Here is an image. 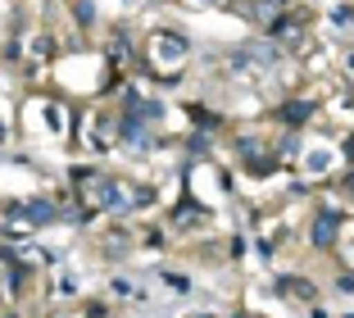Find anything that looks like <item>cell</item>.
I'll list each match as a JSON object with an SVG mask.
<instances>
[{
  "mask_svg": "<svg viewBox=\"0 0 354 318\" xmlns=\"http://www.w3.org/2000/svg\"><path fill=\"white\" fill-rule=\"evenodd\" d=\"M23 127H28L32 141H68L77 132L68 100L64 96H46V91H32L23 100Z\"/></svg>",
  "mask_w": 354,
  "mask_h": 318,
  "instance_id": "obj_1",
  "label": "cell"
},
{
  "mask_svg": "<svg viewBox=\"0 0 354 318\" xmlns=\"http://www.w3.org/2000/svg\"><path fill=\"white\" fill-rule=\"evenodd\" d=\"M187 64H191V42L182 37V32L159 28V32H150L146 42H141V69H146L150 78H159V82L182 78Z\"/></svg>",
  "mask_w": 354,
  "mask_h": 318,
  "instance_id": "obj_2",
  "label": "cell"
},
{
  "mask_svg": "<svg viewBox=\"0 0 354 318\" xmlns=\"http://www.w3.org/2000/svg\"><path fill=\"white\" fill-rule=\"evenodd\" d=\"M77 141H82V150H109V145L123 141V118H109V114L91 109L77 123Z\"/></svg>",
  "mask_w": 354,
  "mask_h": 318,
  "instance_id": "obj_3",
  "label": "cell"
},
{
  "mask_svg": "<svg viewBox=\"0 0 354 318\" xmlns=\"http://www.w3.org/2000/svg\"><path fill=\"white\" fill-rule=\"evenodd\" d=\"M232 5H236L254 28H268V32H272V23L286 14V0H232Z\"/></svg>",
  "mask_w": 354,
  "mask_h": 318,
  "instance_id": "obj_4",
  "label": "cell"
},
{
  "mask_svg": "<svg viewBox=\"0 0 354 318\" xmlns=\"http://www.w3.org/2000/svg\"><path fill=\"white\" fill-rule=\"evenodd\" d=\"M309 241L318 250H332L336 241H341V214H336V209H318L313 223H309Z\"/></svg>",
  "mask_w": 354,
  "mask_h": 318,
  "instance_id": "obj_5",
  "label": "cell"
},
{
  "mask_svg": "<svg viewBox=\"0 0 354 318\" xmlns=\"http://www.w3.org/2000/svg\"><path fill=\"white\" fill-rule=\"evenodd\" d=\"M277 291H281V296H291V300H318V287L304 282V277H281Z\"/></svg>",
  "mask_w": 354,
  "mask_h": 318,
  "instance_id": "obj_6",
  "label": "cell"
},
{
  "mask_svg": "<svg viewBox=\"0 0 354 318\" xmlns=\"http://www.w3.org/2000/svg\"><path fill=\"white\" fill-rule=\"evenodd\" d=\"M182 5H191V10H227L232 0H182Z\"/></svg>",
  "mask_w": 354,
  "mask_h": 318,
  "instance_id": "obj_7",
  "label": "cell"
},
{
  "mask_svg": "<svg viewBox=\"0 0 354 318\" xmlns=\"http://www.w3.org/2000/svg\"><path fill=\"white\" fill-rule=\"evenodd\" d=\"M5 141H10V132H5V123H0V145H5Z\"/></svg>",
  "mask_w": 354,
  "mask_h": 318,
  "instance_id": "obj_8",
  "label": "cell"
}]
</instances>
